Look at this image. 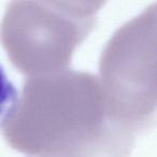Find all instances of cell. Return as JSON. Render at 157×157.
<instances>
[{"label":"cell","mask_w":157,"mask_h":157,"mask_svg":"<svg viewBox=\"0 0 157 157\" xmlns=\"http://www.w3.org/2000/svg\"><path fill=\"white\" fill-rule=\"evenodd\" d=\"M17 100V90L0 66V124L14 112Z\"/></svg>","instance_id":"1"}]
</instances>
